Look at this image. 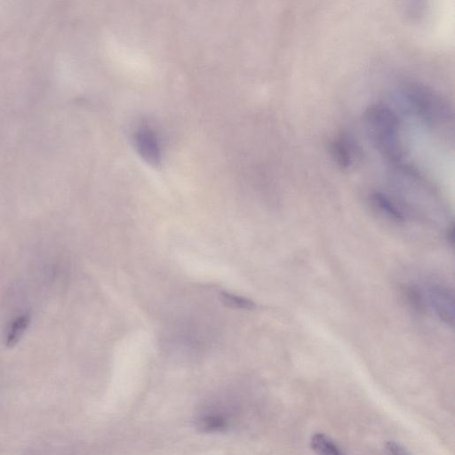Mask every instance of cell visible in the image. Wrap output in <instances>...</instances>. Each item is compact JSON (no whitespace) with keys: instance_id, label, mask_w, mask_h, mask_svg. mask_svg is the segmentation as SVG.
<instances>
[{"instance_id":"3957f363","label":"cell","mask_w":455,"mask_h":455,"mask_svg":"<svg viewBox=\"0 0 455 455\" xmlns=\"http://www.w3.org/2000/svg\"><path fill=\"white\" fill-rule=\"evenodd\" d=\"M30 323L28 314L22 313L16 315L9 323L4 335L7 347L15 346L26 333Z\"/></svg>"},{"instance_id":"5b68a950","label":"cell","mask_w":455,"mask_h":455,"mask_svg":"<svg viewBox=\"0 0 455 455\" xmlns=\"http://www.w3.org/2000/svg\"><path fill=\"white\" fill-rule=\"evenodd\" d=\"M374 204L390 218L402 221L404 219L402 211L384 195L376 193L372 196Z\"/></svg>"},{"instance_id":"277c9868","label":"cell","mask_w":455,"mask_h":455,"mask_svg":"<svg viewBox=\"0 0 455 455\" xmlns=\"http://www.w3.org/2000/svg\"><path fill=\"white\" fill-rule=\"evenodd\" d=\"M309 443L311 449L317 455H344L339 445L324 433H314Z\"/></svg>"},{"instance_id":"6da1fadb","label":"cell","mask_w":455,"mask_h":455,"mask_svg":"<svg viewBox=\"0 0 455 455\" xmlns=\"http://www.w3.org/2000/svg\"><path fill=\"white\" fill-rule=\"evenodd\" d=\"M372 136L385 153L393 159L402 157V148L397 135L396 116L385 108H372L367 114Z\"/></svg>"},{"instance_id":"52a82bcc","label":"cell","mask_w":455,"mask_h":455,"mask_svg":"<svg viewBox=\"0 0 455 455\" xmlns=\"http://www.w3.org/2000/svg\"><path fill=\"white\" fill-rule=\"evenodd\" d=\"M387 455H411L402 444L389 441L386 443Z\"/></svg>"},{"instance_id":"7a4b0ae2","label":"cell","mask_w":455,"mask_h":455,"mask_svg":"<svg viewBox=\"0 0 455 455\" xmlns=\"http://www.w3.org/2000/svg\"><path fill=\"white\" fill-rule=\"evenodd\" d=\"M431 303L439 316L446 323H453V299L447 290L440 286H431L429 290Z\"/></svg>"},{"instance_id":"8992f818","label":"cell","mask_w":455,"mask_h":455,"mask_svg":"<svg viewBox=\"0 0 455 455\" xmlns=\"http://www.w3.org/2000/svg\"><path fill=\"white\" fill-rule=\"evenodd\" d=\"M220 299L228 307L239 309H253L255 304L253 301L227 291L220 293Z\"/></svg>"}]
</instances>
